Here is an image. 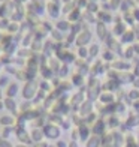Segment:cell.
Wrapping results in <instances>:
<instances>
[{"instance_id":"obj_1","label":"cell","mask_w":139,"mask_h":147,"mask_svg":"<svg viewBox=\"0 0 139 147\" xmlns=\"http://www.w3.org/2000/svg\"><path fill=\"white\" fill-rule=\"evenodd\" d=\"M36 90H37V86H36V83H31V81H29L27 84H25L24 90H23V96H24L25 99H31L33 96L36 95Z\"/></svg>"},{"instance_id":"obj_2","label":"cell","mask_w":139,"mask_h":147,"mask_svg":"<svg viewBox=\"0 0 139 147\" xmlns=\"http://www.w3.org/2000/svg\"><path fill=\"white\" fill-rule=\"evenodd\" d=\"M42 131H43V134H45L48 138H58V135H60V131H58V128H55L54 125L45 126Z\"/></svg>"},{"instance_id":"obj_3","label":"cell","mask_w":139,"mask_h":147,"mask_svg":"<svg viewBox=\"0 0 139 147\" xmlns=\"http://www.w3.org/2000/svg\"><path fill=\"white\" fill-rule=\"evenodd\" d=\"M91 39V33L90 32H82V33H79V36H78V45L79 47H84L85 44H88V41Z\"/></svg>"},{"instance_id":"obj_4","label":"cell","mask_w":139,"mask_h":147,"mask_svg":"<svg viewBox=\"0 0 139 147\" xmlns=\"http://www.w3.org/2000/svg\"><path fill=\"white\" fill-rule=\"evenodd\" d=\"M17 92H18V86H17L15 83H12V84L9 86V89L6 90V95H8L9 98H14V96L17 95Z\"/></svg>"},{"instance_id":"obj_5","label":"cell","mask_w":139,"mask_h":147,"mask_svg":"<svg viewBox=\"0 0 139 147\" xmlns=\"http://www.w3.org/2000/svg\"><path fill=\"white\" fill-rule=\"evenodd\" d=\"M60 8H58V5H55V3H51L49 5V14H51V17H57L58 14H60V11H58Z\"/></svg>"},{"instance_id":"obj_6","label":"cell","mask_w":139,"mask_h":147,"mask_svg":"<svg viewBox=\"0 0 139 147\" xmlns=\"http://www.w3.org/2000/svg\"><path fill=\"white\" fill-rule=\"evenodd\" d=\"M5 107H6V108H9V110H12V111H15V102H14V99H12V98L6 99V101H5Z\"/></svg>"},{"instance_id":"obj_7","label":"cell","mask_w":139,"mask_h":147,"mask_svg":"<svg viewBox=\"0 0 139 147\" xmlns=\"http://www.w3.org/2000/svg\"><path fill=\"white\" fill-rule=\"evenodd\" d=\"M99 144H100V140H99L97 137H91V140L88 141L87 147H97Z\"/></svg>"},{"instance_id":"obj_8","label":"cell","mask_w":139,"mask_h":147,"mask_svg":"<svg viewBox=\"0 0 139 147\" xmlns=\"http://www.w3.org/2000/svg\"><path fill=\"white\" fill-rule=\"evenodd\" d=\"M0 123H2V125H12V123H14V119H12V117H9V116H5V117H2V119H0Z\"/></svg>"},{"instance_id":"obj_9","label":"cell","mask_w":139,"mask_h":147,"mask_svg":"<svg viewBox=\"0 0 139 147\" xmlns=\"http://www.w3.org/2000/svg\"><path fill=\"white\" fill-rule=\"evenodd\" d=\"M78 17L81 18V14H79V9H75V11H72L70 14H69V20H70V21H75V20H76Z\"/></svg>"},{"instance_id":"obj_10","label":"cell","mask_w":139,"mask_h":147,"mask_svg":"<svg viewBox=\"0 0 139 147\" xmlns=\"http://www.w3.org/2000/svg\"><path fill=\"white\" fill-rule=\"evenodd\" d=\"M97 32H99V36L100 38H105V35H106V27H105L103 24H99L97 26Z\"/></svg>"},{"instance_id":"obj_11","label":"cell","mask_w":139,"mask_h":147,"mask_svg":"<svg viewBox=\"0 0 139 147\" xmlns=\"http://www.w3.org/2000/svg\"><path fill=\"white\" fill-rule=\"evenodd\" d=\"M57 27L60 30H67L69 29V23L67 21H58L57 23Z\"/></svg>"},{"instance_id":"obj_12","label":"cell","mask_w":139,"mask_h":147,"mask_svg":"<svg viewBox=\"0 0 139 147\" xmlns=\"http://www.w3.org/2000/svg\"><path fill=\"white\" fill-rule=\"evenodd\" d=\"M41 135H43V131H35L33 132V140L39 141V140H41Z\"/></svg>"},{"instance_id":"obj_13","label":"cell","mask_w":139,"mask_h":147,"mask_svg":"<svg viewBox=\"0 0 139 147\" xmlns=\"http://www.w3.org/2000/svg\"><path fill=\"white\" fill-rule=\"evenodd\" d=\"M87 8H88L90 12H97V5H96V3H88Z\"/></svg>"},{"instance_id":"obj_14","label":"cell","mask_w":139,"mask_h":147,"mask_svg":"<svg viewBox=\"0 0 139 147\" xmlns=\"http://www.w3.org/2000/svg\"><path fill=\"white\" fill-rule=\"evenodd\" d=\"M79 132H81V135H82V140L87 138V135H88V131H87V128H79Z\"/></svg>"},{"instance_id":"obj_15","label":"cell","mask_w":139,"mask_h":147,"mask_svg":"<svg viewBox=\"0 0 139 147\" xmlns=\"http://www.w3.org/2000/svg\"><path fill=\"white\" fill-rule=\"evenodd\" d=\"M97 51H99V47H97V45H93L91 48H90V54H91V56H96Z\"/></svg>"},{"instance_id":"obj_16","label":"cell","mask_w":139,"mask_h":147,"mask_svg":"<svg viewBox=\"0 0 139 147\" xmlns=\"http://www.w3.org/2000/svg\"><path fill=\"white\" fill-rule=\"evenodd\" d=\"M127 39H133V35H132V32H129V35H127V32L124 33V38H123V41H127Z\"/></svg>"},{"instance_id":"obj_17","label":"cell","mask_w":139,"mask_h":147,"mask_svg":"<svg viewBox=\"0 0 139 147\" xmlns=\"http://www.w3.org/2000/svg\"><path fill=\"white\" fill-rule=\"evenodd\" d=\"M138 96H139V92H138V90H132V92H130V98L135 99V98H138Z\"/></svg>"},{"instance_id":"obj_18","label":"cell","mask_w":139,"mask_h":147,"mask_svg":"<svg viewBox=\"0 0 139 147\" xmlns=\"http://www.w3.org/2000/svg\"><path fill=\"white\" fill-rule=\"evenodd\" d=\"M103 99H105V102H109L111 101V99H112V95H102V101H103Z\"/></svg>"},{"instance_id":"obj_19","label":"cell","mask_w":139,"mask_h":147,"mask_svg":"<svg viewBox=\"0 0 139 147\" xmlns=\"http://www.w3.org/2000/svg\"><path fill=\"white\" fill-rule=\"evenodd\" d=\"M120 2H121V0H111V3H112L114 8H118V6H120Z\"/></svg>"},{"instance_id":"obj_20","label":"cell","mask_w":139,"mask_h":147,"mask_svg":"<svg viewBox=\"0 0 139 147\" xmlns=\"http://www.w3.org/2000/svg\"><path fill=\"white\" fill-rule=\"evenodd\" d=\"M0 147H12L9 143H6V141H0Z\"/></svg>"},{"instance_id":"obj_21","label":"cell","mask_w":139,"mask_h":147,"mask_svg":"<svg viewBox=\"0 0 139 147\" xmlns=\"http://www.w3.org/2000/svg\"><path fill=\"white\" fill-rule=\"evenodd\" d=\"M78 54H81L82 57H85V56H87V51H85V48H81V53L78 51Z\"/></svg>"},{"instance_id":"obj_22","label":"cell","mask_w":139,"mask_h":147,"mask_svg":"<svg viewBox=\"0 0 139 147\" xmlns=\"http://www.w3.org/2000/svg\"><path fill=\"white\" fill-rule=\"evenodd\" d=\"M135 86H136V87H139V80H136V83H135Z\"/></svg>"},{"instance_id":"obj_23","label":"cell","mask_w":139,"mask_h":147,"mask_svg":"<svg viewBox=\"0 0 139 147\" xmlns=\"http://www.w3.org/2000/svg\"><path fill=\"white\" fill-rule=\"evenodd\" d=\"M63 2H66V3H70V2H72V0H63Z\"/></svg>"},{"instance_id":"obj_24","label":"cell","mask_w":139,"mask_h":147,"mask_svg":"<svg viewBox=\"0 0 139 147\" xmlns=\"http://www.w3.org/2000/svg\"><path fill=\"white\" fill-rule=\"evenodd\" d=\"M3 107H5V105H3L2 102H0V110H2V108H3Z\"/></svg>"},{"instance_id":"obj_25","label":"cell","mask_w":139,"mask_h":147,"mask_svg":"<svg viewBox=\"0 0 139 147\" xmlns=\"http://www.w3.org/2000/svg\"><path fill=\"white\" fill-rule=\"evenodd\" d=\"M52 2H55V0H52Z\"/></svg>"},{"instance_id":"obj_26","label":"cell","mask_w":139,"mask_h":147,"mask_svg":"<svg viewBox=\"0 0 139 147\" xmlns=\"http://www.w3.org/2000/svg\"><path fill=\"white\" fill-rule=\"evenodd\" d=\"M105 2H106V0H105Z\"/></svg>"},{"instance_id":"obj_27","label":"cell","mask_w":139,"mask_h":147,"mask_svg":"<svg viewBox=\"0 0 139 147\" xmlns=\"http://www.w3.org/2000/svg\"><path fill=\"white\" fill-rule=\"evenodd\" d=\"M93 2H94V0H93Z\"/></svg>"}]
</instances>
